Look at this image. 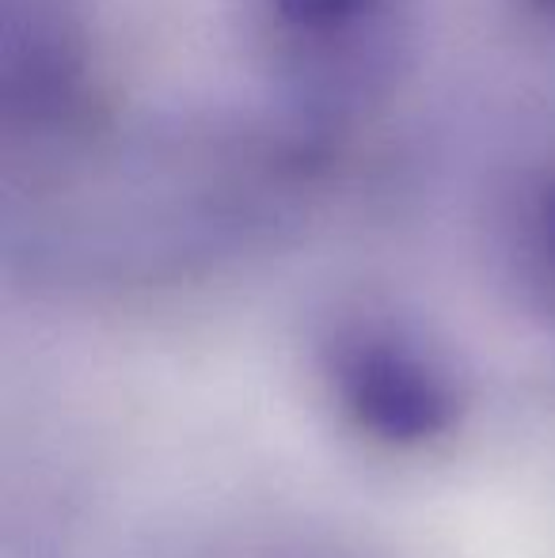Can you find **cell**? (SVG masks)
<instances>
[{
    "label": "cell",
    "instance_id": "obj_1",
    "mask_svg": "<svg viewBox=\"0 0 555 558\" xmlns=\"http://www.w3.org/2000/svg\"><path fill=\"white\" fill-rule=\"evenodd\" d=\"M244 27L281 104L316 133L370 111L403 76L415 0H244Z\"/></svg>",
    "mask_w": 555,
    "mask_h": 558
},
{
    "label": "cell",
    "instance_id": "obj_2",
    "mask_svg": "<svg viewBox=\"0 0 555 558\" xmlns=\"http://www.w3.org/2000/svg\"><path fill=\"white\" fill-rule=\"evenodd\" d=\"M324 373L347 422L388 448H419L460 426L457 376L419 335L388 319H350L327 338Z\"/></svg>",
    "mask_w": 555,
    "mask_h": 558
},
{
    "label": "cell",
    "instance_id": "obj_3",
    "mask_svg": "<svg viewBox=\"0 0 555 558\" xmlns=\"http://www.w3.org/2000/svg\"><path fill=\"white\" fill-rule=\"evenodd\" d=\"M88 50L65 4L12 0L4 35L8 133H27L35 145L69 141L88 122Z\"/></svg>",
    "mask_w": 555,
    "mask_h": 558
},
{
    "label": "cell",
    "instance_id": "obj_5",
    "mask_svg": "<svg viewBox=\"0 0 555 558\" xmlns=\"http://www.w3.org/2000/svg\"><path fill=\"white\" fill-rule=\"evenodd\" d=\"M552 4H555V0H552Z\"/></svg>",
    "mask_w": 555,
    "mask_h": 558
},
{
    "label": "cell",
    "instance_id": "obj_4",
    "mask_svg": "<svg viewBox=\"0 0 555 558\" xmlns=\"http://www.w3.org/2000/svg\"><path fill=\"white\" fill-rule=\"evenodd\" d=\"M498 243L518 289L555 319V156L526 163L506 183Z\"/></svg>",
    "mask_w": 555,
    "mask_h": 558
}]
</instances>
